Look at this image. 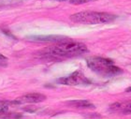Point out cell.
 Masks as SVG:
<instances>
[{
	"label": "cell",
	"mask_w": 131,
	"mask_h": 119,
	"mask_svg": "<svg viewBox=\"0 0 131 119\" xmlns=\"http://www.w3.org/2000/svg\"><path fill=\"white\" fill-rule=\"evenodd\" d=\"M87 52L88 49L85 44L68 39L66 41H61L55 46L42 49L36 53V55L40 59L61 60L69 57L79 56Z\"/></svg>",
	"instance_id": "obj_1"
},
{
	"label": "cell",
	"mask_w": 131,
	"mask_h": 119,
	"mask_svg": "<svg viewBox=\"0 0 131 119\" xmlns=\"http://www.w3.org/2000/svg\"><path fill=\"white\" fill-rule=\"evenodd\" d=\"M87 66L93 71L103 77H113L122 73V70L114 65L113 61L99 56L90 57L86 60Z\"/></svg>",
	"instance_id": "obj_2"
},
{
	"label": "cell",
	"mask_w": 131,
	"mask_h": 119,
	"mask_svg": "<svg viewBox=\"0 0 131 119\" xmlns=\"http://www.w3.org/2000/svg\"><path fill=\"white\" fill-rule=\"evenodd\" d=\"M116 16L108 12H98V11H81L70 16V20L74 23L85 24H109L113 22Z\"/></svg>",
	"instance_id": "obj_3"
},
{
	"label": "cell",
	"mask_w": 131,
	"mask_h": 119,
	"mask_svg": "<svg viewBox=\"0 0 131 119\" xmlns=\"http://www.w3.org/2000/svg\"><path fill=\"white\" fill-rule=\"evenodd\" d=\"M57 82L65 85H80V84H89L90 81L84 76V74L80 71L73 72L67 77H62L58 79Z\"/></svg>",
	"instance_id": "obj_4"
},
{
	"label": "cell",
	"mask_w": 131,
	"mask_h": 119,
	"mask_svg": "<svg viewBox=\"0 0 131 119\" xmlns=\"http://www.w3.org/2000/svg\"><path fill=\"white\" fill-rule=\"evenodd\" d=\"M46 100V96L40 93H29L17 97L11 104H25V103H38Z\"/></svg>",
	"instance_id": "obj_5"
},
{
	"label": "cell",
	"mask_w": 131,
	"mask_h": 119,
	"mask_svg": "<svg viewBox=\"0 0 131 119\" xmlns=\"http://www.w3.org/2000/svg\"><path fill=\"white\" fill-rule=\"evenodd\" d=\"M28 39L32 41H41V42H61L68 41L69 38L64 36H30Z\"/></svg>",
	"instance_id": "obj_6"
},
{
	"label": "cell",
	"mask_w": 131,
	"mask_h": 119,
	"mask_svg": "<svg viewBox=\"0 0 131 119\" xmlns=\"http://www.w3.org/2000/svg\"><path fill=\"white\" fill-rule=\"evenodd\" d=\"M110 110L113 113L131 114V102H115L110 105Z\"/></svg>",
	"instance_id": "obj_7"
},
{
	"label": "cell",
	"mask_w": 131,
	"mask_h": 119,
	"mask_svg": "<svg viewBox=\"0 0 131 119\" xmlns=\"http://www.w3.org/2000/svg\"><path fill=\"white\" fill-rule=\"evenodd\" d=\"M69 106L78 109H95L96 106L89 100H70L67 102Z\"/></svg>",
	"instance_id": "obj_8"
},
{
	"label": "cell",
	"mask_w": 131,
	"mask_h": 119,
	"mask_svg": "<svg viewBox=\"0 0 131 119\" xmlns=\"http://www.w3.org/2000/svg\"><path fill=\"white\" fill-rule=\"evenodd\" d=\"M11 102L6 100H0V114H4L8 112Z\"/></svg>",
	"instance_id": "obj_9"
},
{
	"label": "cell",
	"mask_w": 131,
	"mask_h": 119,
	"mask_svg": "<svg viewBox=\"0 0 131 119\" xmlns=\"http://www.w3.org/2000/svg\"><path fill=\"white\" fill-rule=\"evenodd\" d=\"M8 66V58L0 54V67H7Z\"/></svg>",
	"instance_id": "obj_10"
},
{
	"label": "cell",
	"mask_w": 131,
	"mask_h": 119,
	"mask_svg": "<svg viewBox=\"0 0 131 119\" xmlns=\"http://www.w3.org/2000/svg\"><path fill=\"white\" fill-rule=\"evenodd\" d=\"M70 3L75 4V5H80V4H84V3L91 2V1H96V0H69Z\"/></svg>",
	"instance_id": "obj_11"
},
{
	"label": "cell",
	"mask_w": 131,
	"mask_h": 119,
	"mask_svg": "<svg viewBox=\"0 0 131 119\" xmlns=\"http://www.w3.org/2000/svg\"><path fill=\"white\" fill-rule=\"evenodd\" d=\"M55 1H67V0H55Z\"/></svg>",
	"instance_id": "obj_12"
}]
</instances>
